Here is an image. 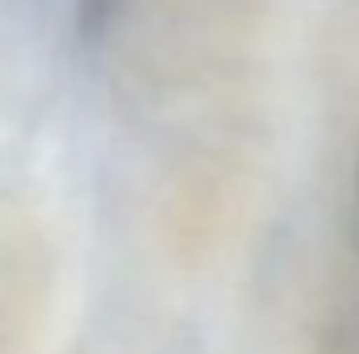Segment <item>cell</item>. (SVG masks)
I'll list each match as a JSON object with an SVG mask.
<instances>
[{"label":"cell","instance_id":"obj_1","mask_svg":"<svg viewBox=\"0 0 359 354\" xmlns=\"http://www.w3.org/2000/svg\"><path fill=\"white\" fill-rule=\"evenodd\" d=\"M117 4H121V0H80V25H84L88 38H96V34L113 21Z\"/></svg>","mask_w":359,"mask_h":354},{"label":"cell","instance_id":"obj_2","mask_svg":"<svg viewBox=\"0 0 359 354\" xmlns=\"http://www.w3.org/2000/svg\"><path fill=\"white\" fill-rule=\"evenodd\" d=\"M355 187H359V176H355Z\"/></svg>","mask_w":359,"mask_h":354}]
</instances>
